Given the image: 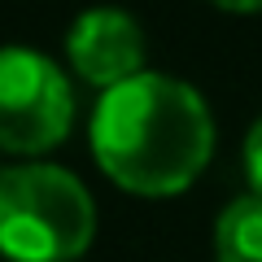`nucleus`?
Returning <instances> with one entry per match:
<instances>
[{
	"label": "nucleus",
	"instance_id": "1",
	"mask_svg": "<svg viewBox=\"0 0 262 262\" xmlns=\"http://www.w3.org/2000/svg\"><path fill=\"white\" fill-rule=\"evenodd\" d=\"M214 153V118L192 83L144 75L101 92L92 114V158L136 196H175L196 184Z\"/></svg>",
	"mask_w": 262,
	"mask_h": 262
},
{
	"label": "nucleus",
	"instance_id": "2",
	"mask_svg": "<svg viewBox=\"0 0 262 262\" xmlns=\"http://www.w3.org/2000/svg\"><path fill=\"white\" fill-rule=\"evenodd\" d=\"M96 236V206L70 170L27 162L0 175V245L13 262H75Z\"/></svg>",
	"mask_w": 262,
	"mask_h": 262
},
{
	"label": "nucleus",
	"instance_id": "3",
	"mask_svg": "<svg viewBox=\"0 0 262 262\" xmlns=\"http://www.w3.org/2000/svg\"><path fill=\"white\" fill-rule=\"evenodd\" d=\"M75 92L61 66L35 48H5L0 57V144L5 153H48L70 136Z\"/></svg>",
	"mask_w": 262,
	"mask_h": 262
},
{
	"label": "nucleus",
	"instance_id": "4",
	"mask_svg": "<svg viewBox=\"0 0 262 262\" xmlns=\"http://www.w3.org/2000/svg\"><path fill=\"white\" fill-rule=\"evenodd\" d=\"M66 53L83 83L110 88L144 75V31L127 9H88L66 31Z\"/></svg>",
	"mask_w": 262,
	"mask_h": 262
},
{
	"label": "nucleus",
	"instance_id": "5",
	"mask_svg": "<svg viewBox=\"0 0 262 262\" xmlns=\"http://www.w3.org/2000/svg\"><path fill=\"white\" fill-rule=\"evenodd\" d=\"M214 262H262V196H236L214 223Z\"/></svg>",
	"mask_w": 262,
	"mask_h": 262
},
{
	"label": "nucleus",
	"instance_id": "6",
	"mask_svg": "<svg viewBox=\"0 0 262 262\" xmlns=\"http://www.w3.org/2000/svg\"><path fill=\"white\" fill-rule=\"evenodd\" d=\"M245 170H249V184L258 188L262 196V118L249 127V136H245Z\"/></svg>",
	"mask_w": 262,
	"mask_h": 262
},
{
	"label": "nucleus",
	"instance_id": "7",
	"mask_svg": "<svg viewBox=\"0 0 262 262\" xmlns=\"http://www.w3.org/2000/svg\"><path fill=\"white\" fill-rule=\"evenodd\" d=\"M210 5H219L227 13H262V0H210Z\"/></svg>",
	"mask_w": 262,
	"mask_h": 262
}]
</instances>
